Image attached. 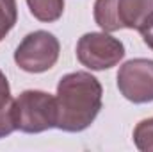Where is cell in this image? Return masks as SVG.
I'll return each instance as SVG.
<instances>
[{
    "instance_id": "6da1fadb",
    "label": "cell",
    "mask_w": 153,
    "mask_h": 152,
    "mask_svg": "<svg viewBox=\"0 0 153 152\" xmlns=\"http://www.w3.org/2000/svg\"><path fill=\"white\" fill-rule=\"evenodd\" d=\"M102 84L89 72L66 74L57 84V129L85 131L102 109Z\"/></svg>"
},
{
    "instance_id": "7a4b0ae2",
    "label": "cell",
    "mask_w": 153,
    "mask_h": 152,
    "mask_svg": "<svg viewBox=\"0 0 153 152\" xmlns=\"http://www.w3.org/2000/svg\"><path fill=\"white\" fill-rule=\"evenodd\" d=\"M94 22L105 32L119 29L143 32L153 23V0H96Z\"/></svg>"
},
{
    "instance_id": "3957f363",
    "label": "cell",
    "mask_w": 153,
    "mask_h": 152,
    "mask_svg": "<svg viewBox=\"0 0 153 152\" xmlns=\"http://www.w3.org/2000/svg\"><path fill=\"white\" fill-rule=\"evenodd\" d=\"M13 122L16 131L39 134L57 127V102L46 91L27 90L14 99Z\"/></svg>"
},
{
    "instance_id": "277c9868",
    "label": "cell",
    "mask_w": 153,
    "mask_h": 152,
    "mask_svg": "<svg viewBox=\"0 0 153 152\" xmlns=\"http://www.w3.org/2000/svg\"><path fill=\"white\" fill-rule=\"evenodd\" d=\"M59 39L48 31H34L22 39L14 50V63L29 74H43L59 59Z\"/></svg>"
},
{
    "instance_id": "5b68a950",
    "label": "cell",
    "mask_w": 153,
    "mask_h": 152,
    "mask_svg": "<svg viewBox=\"0 0 153 152\" xmlns=\"http://www.w3.org/2000/svg\"><path fill=\"white\" fill-rule=\"evenodd\" d=\"M125 57V45L109 32H87L76 43V59L89 70H109Z\"/></svg>"
},
{
    "instance_id": "8992f818",
    "label": "cell",
    "mask_w": 153,
    "mask_h": 152,
    "mask_svg": "<svg viewBox=\"0 0 153 152\" xmlns=\"http://www.w3.org/2000/svg\"><path fill=\"white\" fill-rule=\"evenodd\" d=\"M119 93L134 104L153 102V59H130L117 72Z\"/></svg>"
},
{
    "instance_id": "52a82bcc",
    "label": "cell",
    "mask_w": 153,
    "mask_h": 152,
    "mask_svg": "<svg viewBox=\"0 0 153 152\" xmlns=\"http://www.w3.org/2000/svg\"><path fill=\"white\" fill-rule=\"evenodd\" d=\"M13 106H14V99L11 95L9 81L5 74L0 70V140L16 131L13 122Z\"/></svg>"
},
{
    "instance_id": "ba28073f",
    "label": "cell",
    "mask_w": 153,
    "mask_h": 152,
    "mask_svg": "<svg viewBox=\"0 0 153 152\" xmlns=\"http://www.w3.org/2000/svg\"><path fill=\"white\" fill-rule=\"evenodd\" d=\"M30 14L45 23L57 22L64 13V0H27Z\"/></svg>"
},
{
    "instance_id": "9c48e42d",
    "label": "cell",
    "mask_w": 153,
    "mask_h": 152,
    "mask_svg": "<svg viewBox=\"0 0 153 152\" xmlns=\"http://www.w3.org/2000/svg\"><path fill=\"white\" fill-rule=\"evenodd\" d=\"M18 20L16 0H0V41L5 38Z\"/></svg>"
},
{
    "instance_id": "30bf717a",
    "label": "cell",
    "mask_w": 153,
    "mask_h": 152,
    "mask_svg": "<svg viewBox=\"0 0 153 152\" xmlns=\"http://www.w3.org/2000/svg\"><path fill=\"white\" fill-rule=\"evenodd\" d=\"M134 143L139 150L153 152V116L141 120L134 129Z\"/></svg>"
},
{
    "instance_id": "8fae6325",
    "label": "cell",
    "mask_w": 153,
    "mask_h": 152,
    "mask_svg": "<svg viewBox=\"0 0 153 152\" xmlns=\"http://www.w3.org/2000/svg\"><path fill=\"white\" fill-rule=\"evenodd\" d=\"M141 36H143V39H144V43L153 50V23L148 27V29H144V31L141 32Z\"/></svg>"
}]
</instances>
